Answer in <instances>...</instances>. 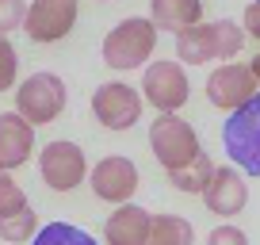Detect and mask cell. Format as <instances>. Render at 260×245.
<instances>
[{
  "mask_svg": "<svg viewBox=\"0 0 260 245\" xmlns=\"http://www.w3.org/2000/svg\"><path fill=\"white\" fill-rule=\"evenodd\" d=\"M245 27L234 19H211V23H195L176 35V62L184 66H207V62H234L245 46Z\"/></svg>",
  "mask_w": 260,
  "mask_h": 245,
  "instance_id": "1",
  "label": "cell"
},
{
  "mask_svg": "<svg viewBox=\"0 0 260 245\" xmlns=\"http://www.w3.org/2000/svg\"><path fill=\"white\" fill-rule=\"evenodd\" d=\"M157 31L161 27L146 16H126L107 31L104 39V62L119 73H130V69L146 66L157 50Z\"/></svg>",
  "mask_w": 260,
  "mask_h": 245,
  "instance_id": "2",
  "label": "cell"
},
{
  "mask_svg": "<svg viewBox=\"0 0 260 245\" xmlns=\"http://www.w3.org/2000/svg\"><path fill=\"white\" fill-rule=\"evenodd\" d=\"M149 149H153L157 165H161L169 176L172 172H184L187 165H195L207 154V149L199 146L195 127L187 119H180V115H157V119L149 122Z\"/></svg>",
  "mask_w": 260,
  "mask_h": 245,
  "instance_id": "3",
  "label": "cell"
},
{
  "mask_svg": "<svg viewBox=\"0 0 260 245\" xmlns=\"http://www.w3.org/2000/svg\"><path fill=\"white\" fill-rule=\"evenodd\" d=\"M222 146L230 165H237L245 176H260V92L222 122Z\"/></svg>",
  "mask_w": 260,
  "mask_h": 245,
  "instance_id": "4",
  "label": "cell"
},
{
  "mask_svg": "<svg viewBox=\"0 0 260 245\" xmlns=\"http://www.w3.org/2000/svg\"><path fill=\"white\" fill-rule=\"evenodd\" d=\"M65 100H69V92H65V81L57 73H31L23 84L16 88V111L23 115L27 122H35V127H46V122H54L57 115L65 111Z\"/></svg>",
  "mask_w": 260,
  "mask_h": 245,
  "instance_id": "5",
  "label": "cell"
},
{
  "mask_svg": "<svg viewBox=\"0 0 260 245\" xmlns=\"http://www.w3.org/2000/svg\"><path fill=\"white\" fill-rule=\"evenodd\" d=\"M39 172L46 180V188H54V192H73L77 184H84L92 176L84 149L69 138H54L39 149Z\"/></svg>",
  "mask_w": 260,
  "mask_h": 245,
  "instance_id": "6",
  "label": "cell"
},
{
  "mask_svg": "<svg viewBox=\"0 0 260 245\" xmlns=\"http://www.w3.org/2000/svg\"><path fill=\"white\" fill-rule=\"evenodd\" d=\"M142 107H146V96L126 81H107L92 92V115L107 131H130L142 119Z\"/></svg>",
  "mask_w": 260,
  "mask_h": 245,
  "instance_id": "7",
  "label": "cell"
},
{
  "mask_svg": "<svg viewBox=\"0 0 260 245\" xmlns=\"http://www.w3.org/2000/svg\"><path fill=\"white\" fill-rule=\"evenodd\" d=\"M142 96L161 115H176L187 104V96H191L184 62H149L146 73H142Z\"/></svg>",
  "mask_w": 260,
  "mask_h": 245,
  "instance_id": "8",
  "label": "cell"
},
{
  "mask_svg": "<svg viewBox=\"0 0 260 245\" xmlns=\"http://www.w3.org/2000/svg\"><path fill=\"white\" fill-rule=\"evenodd\" d=\"M256 92H260L256 73H252L249 66H241V62H226V66H218L211 77H207V100L226 115L241 111Z\"/></svg>",
  "mask_w": 260,
  "mask_h": 245,
  "instance_id": "9",
  "label": "cell"
},
{
  "mask_svg": "<svg viewBox=\"0 0 260 245\" xmlns=\"http://www.w3.org/2000/svg\"><path fill=\"white\" fill-rule=\"evenodd\" d=\"M81 0H31L27 8V39L31 42H61L77 27Z\"/></svg>",
  "mask_w": 260,
  "mask_h": 245,
  "instance_id": "10",
  "label": "cell"
},
{
  "mask_svg": "<svg viewBox=\"0 0 260 245\" xmlns=\"http://www.w3.org/2000/svg\"><path fill=\"white\" fill-rule=\"evenodd\" d=\"M138 165L130 161V157H122V154H111V157H104V161L92 169V176H88V184H92V192H96V199H104V203H130L134 199V192H138Z\"/></svg>",
  "mask_w": 260,
  "mask_h": 245,
  "instance_id": "11",
  "label": "cell"
},
{
  "mask_svg": "<svg viewBox=\"0 0 260 245\" xmlns=\"http://www.w3.org/2000/svg\"><path fill=\"white\" fill-rule=\"evenodd\" d=\"M203 203L211 215H218V219H234V215L245 211V203H249V184H245V172L237 169V165H218L211 176V184H207L203 192Z\"/></svg>",
  "mask_w": 260,
  "mask_h": 245,
  "instance_id": "12",
  "label": "cell"
},
{
  "mask_svg": "<svg viewBox=\"0 0 260 245\" xmlns=\"http://www.w3.org/2000/svg\"><path fill=\"white\" fill-rule=\"evenodd\" d=\"M35 154V122L19 111H0V169H19Z\"/></svg>",
  "mask_w": 260,
  "mask_h": 245,
  "instance_id": "13",
  "label": "cell"
},
{
  "mask_svg": "<svg viewBox=\"0 0 260 245\" xmlns=\"http://www.w3.org/2000/svg\"><path fill=\"white\" fill-rule=\"evenodd\" d=\"M149 226H153V215L146 207L122 203L119 211L107 215L104 237H107V245H149Z\"/></svg>",
  "mask_w": 260,
  "mask_h": 245,
  "instance_id": "14",
  "label": "cell"
},
{
  "mask_svg": "<svg viewBox=\"0 0 260 245\" xmlns=\"http://www.w3.org/2000/svg\"><path fill=\"white\" fill-rule=\"evenodd\" d=\"M149 19L161 31H187L203 23V0H149Z\"/></svg>",
  "mask_w": 260,
  "mask_h": 245,
  "instance_id": "15",
  "label": "cell"
},
{
  "mask_svg": "<svg viewBox=\"0 0 260 245\" xmlns=\"http://www.w3.org/2000/svg\"><path fill=\"white\" fill-rule=\"evenodd\" d=\"M149 245H195V230L184 215H153Z\"/></svg>",
  "mask_w": 260,
  "mask_h": 245,
  "instance_id": "16",
  "label": "cell"
},
{
  "mask_svg": "<svg viewBox=\"0 0 260 245\" xmlns=\"http://www.w3.org/2000/svg\"><path fill=\"white\" fill-rule=\"evenodd\" d=\"M39 230L42 226H39V215L31 211V203L19 207V211H12V215H0V241H12V245L35 241Z\"/></svg>",
  "mask_w": 260,
  "mask_h": 245,
  "instance_id": "17",
  "label": "cell"
},
{
  "mask_svg": "<svg viewBox=\"0 0 260 245\" xmlns=\"http://www.w3.org/2000/svg\"><path fill=\"white\" fill-rule=\"evenodd\" d=\"M214 169H218V165H214L211 157L203 154L195 165H187L184 172H172V176H169V184H172L176 192H184V196H203V192H207V184H211V176H214Z\"/></svg>",
  "mask_w": 260,
  "mask_h": 245,
  "instance_id": "18",
  "label": "cell"
},
{
  "mask_svg": "<svg viewBox=\"0 0 260 245\" xmlns=\"http://www.w3.org/2000/svg\"><path fill=\"white\" fill-rule=\"evenodd\" d=\"M31 245H100L88 230L73 226V222H46V226L35 234Z\"/></svg>",
  "mask_w": 260,
  "mask_h": 245,
  "instance_id": "19",
  "label": "cell"
},
{
  "mask_svg": "<svg viewBox=\"0 0 260 245\" xmlns=\"http://www.w3.org/2000/svg\"><path fill=\"white\" fill-rule=\"evenodd\" d=\"M16 73H19V54L8 42V35H0V92L16 88Z\"/></svg>",
  "mask_w": 260,
  "mask_h": 245,
  "instance_id": "20",
  "label": "cell"
},
{
  "mask_svg": "<svg viewBox=\"0 0 260 245\" xmlns=\"http://www.w3.org/2000/svg\"><path fill=\"white\" fill-rule=\"evenodd\" d=\"M19 207H27V192L12 180L8 169H0V215H12Z\"/></svg>",
  "mask_w": 260,
  "mask_h": 245,
  "instance_id": "21",
  "label": "cell"
},
{
  "mask_svg": "<svg viewBox=\"0 0 260 245\" xmlns=\"http://www.w3.org/2000/svg\"><path fill=\"white\" fill-rule=\"evenodd\" d=\"M27 8H31V0H0V35L23 27L27 23Z\"/></svg>",
  "mask_w": 260,
  "mask_h": 245,
  "instance_id": "22",
  "label": "cell"
},
{
  "mask_svg": "<svg viewBox=\"0 0 260 245\" xmlns=\"http://www.w3.org/2000/svg\"><path fill=\"white\" fill-rule=\"evenodd\" d=\"M207 245H249V234L237 230L234 222H222V226H214L207 234Z\"/></svg>",
  "mask_w": 260,
  "mask_h": 245,
  "instance_id": "23",
  "label": "cell"
},
{
  "mask_svg": "<svg viewBox=\"0 0 260 245\" xmlns=\"http://www.w3.org/2000/svg\"><path fill=\"white\" fill-rule=\"evenodd\" d=\"M241 27H245V35H249V39H256V42H260V0H252L249 8H245Z\"/></svg>",
  "mask_w": 260,
  "mask_h": 245,
  "instance_id": "24",
  "label": "cell"
},
{
  "mask_svg": "<svg viewBox=\"0 0 260 245\" xmlns=\"http://www.w3.org/2000/svg\"><path fill=\"white\" fill-rule=\"evenodd\" d=\"M249 69H252V73H256V81H260V50H256V57H252V62H249Z\"/></svg>",
  "mask_w": 260,
  "mask_h": 245,
  "instance_id": "25",
  "label": "cell"
}]
</instances>
